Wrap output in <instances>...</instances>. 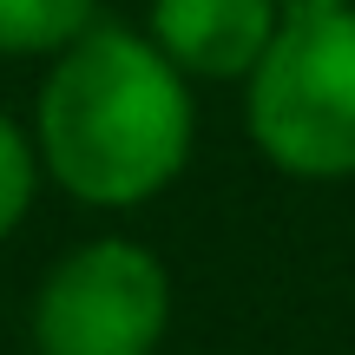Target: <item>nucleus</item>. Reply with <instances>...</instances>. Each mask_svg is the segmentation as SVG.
<instances>
[{"label": "nucleus", "mask_w": 355, "mask_h": 355, "mask_svg": "<svg viewBox=\"0 0 355 355\" xmlns=\"http://www.w3.org/2000/svg\"><path fill=\"white\" fill-rule=\"evenodd\" d=\"M26 125L53 191H66L79 211L125 217L184 178L198 145V99L145 26L99 20L40 66Z\"/></svg>", "instance_id": "nucleus-1"}, {"label": "nucleus", "mask_w": 355, "mask_h": 355, "mask_svg": "<svg viewBox=\"0 0 355 355\" xmlns=\"http://www.w3.org/2000/svg\"><path fill=\"white\" fill-rule=\"evenodd\" d=\"M257 158L303 184L355 178V7L283 20L243 79Z\"/></svg>", "instance_id": "nucleus-2"}, {"label": "nucleus", "mask_w": 355, "mask_h": 355, "mask_svg": "<svg viewBox=\"0 0 355 355\" xmlns=\"http://www.w3.org/2000/svg\"><path fill=\"white\" fill-rule=\"evenodd\" d=\"M171 270L145 237L99 230L40 270L26 303L33 355H158L171 336Z\"/></svg>", "instance_id": "nucleus-3"}, {"label": "nucleus", "mask_w": 355, "mask_h": 355, "mask_svg": "<svg viewBox=\"0 0 355 355\" xmlns=\"http://www.w3.org/2000/svg\"><path fill=\"white\" fill-rule=\"evenodd\" d=\"M277 26V0H145V33L191 86H243Z\"/></svg>", "instance_id": "nucleus-4"}, {"label": "nucleus", "mask_w": 355, "mask_h": 355, "mask_svg": "<svg viewBox=\"0 0 355 355\" xmlns=\"http://www.w3.org/2000/svg\"><path fill=\"white\" fill-rule=\"evenodd\" d=\"M99 20V0H0V60L46 66Z\"/></svg>", "instance_id": "nucleus-5"}, {"label": "nucleus", "mask_w": 355, "mask_h": 355, "mask_svg": "<svg viewBox=\"0 0 355 355\" xmlns=\"http://www.w3.org/2000/svg\"><path fill=\"white\" fill-rule=\"evenodd\" d=\"M40 191H46V165H40L33 125L13 112H0V243L20 237V224L33 217Z\"/></svg>", "instance_id": "nucleus-6"}, {"label": "nucleus", "mask_w": 355, "mask_h": 355, "mask_svg": "<svg viewBox=\"0 0 355 355\" xmlns=\"http://www.w3.org/2000/svg\"><path fill=\"white\" fill-rule=\"evenodd\" d=\"M283 20H303V13H336V7H355V0H277Z\"/></svg>", "instance_id": "nucleus-7"}]
</instances>
